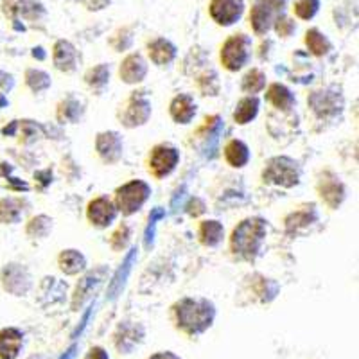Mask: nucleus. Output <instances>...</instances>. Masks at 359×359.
<instances>
[{
  "label": "nucleus",
  "mask_w": 359,
  "mask_h": 359,
  "mask_svg": "<svg viewBox=\"0 0 359 359\" xmlns=\"http://www.w3.org/2000/svg\"><path fill=\"white\" fill-rule=\"evenodd\" d=\"M176 325L189 336H198L212 325L216 309L205 298H182L175 307Z\"/></svg>",
  "instance_id": "f257e3e1"
},
{
  "label": "nucleus",
  "mask_w": 359,
  "mask_h": 359,
  "mask_svg": "<svg viewBox=\"0 0 359 359\" xmlns=\"http://www.w3.org/2000/svg\"><path fill=\"white\" fill-rule=\"evenodd\" d=\"M266 237V223L261 217H248L233 229L230 237V248L233 255L245 261H253L259 255Z\"/></svg>",
  "instance_id": "f03ea898"
},
{
  "label": "nucleus",
  "mask_w": 359,
  "mask_h": 359,
  "mask_svg": "<svg viewBox=\"0 0 359 359\" xmlns=\"http://www.w3.org/2000/svg\"><path fill=\"white\" fill-rule=\"evenodd\" d=\"M252 57V38L245 33L232 34L221 47V63L230 72L241 70Z\"/></svg>",
  "instance_id": "7ed1b4c3"
},
{
  "label": "nucleus",
  "mask_w": 359,
  "mask_h": 359,
  "mask_svg": "<svg viewBox=\"0 0 359 359\" xmlns=\"http://www.w3.org/2000/svg\"><path fill=\"white\" fill-rule=\"evenodd\" d=\"M151 194V189L142 180H133L130 184L118 187L115 192V208L121 210L124 216H131L142 208L147 198Z\"/></svg>",
  "instance_id": "20e7f679"
},
{
  "label": "nucleus",
  "mask_w": 359,
  "mask_h": 359,
  "mask_svg": "<svg viewBox=\"0 0 359 359\" xmlns=\"http://www.w3.org/2000/svg\"><path fill=\"white\" fill-rule=\"evenodd\" d=\"M262 178L266 184L280 185V187H294L300 182V168L294 160L287 156H277L266 163Z\"/></svg>",
  "instance_id": "39448f33"
},
{
  "label": "nucleus",
  "mask_w": 359,
  "mask_h": 359,
  "mask_svg": "<svg viewBox=\"0 0 359 359\" xmlns=\"http://www.w3.org/2000/svg\"><path fill=\"white\" fill-rule=\"evenodd\" d=\"M151 117V102L147 99L146 92H133L126 102H124L123 111L118 114L121 124L126 128L142 126Z\"/></svg>",
  "instance_id": "423d86ee"
},
{
  "label": "nucleus",
  "mask_w": 359,
  "mask_h": 359,
  "mask_svg": "<svg viewBox=\"0 0 359 359\" xmlns=\"http://www.w3.org/2000/svg\"><path fill=\"white\" fill-rule=\"evenodd\" d=\"M180 162V153L171 144H158L151 149L149 155V172L155 178H163L171 175Z\"/></svg>",
  "instance_id": "0eeeda50"
},
{
  "label": "nucleus",
  "mask_w": 359,
  "mask_h": 359,
  "mask_svg": "<svg viewBox=\"0 0 359 359\" xmlns=\"http://www.w3.org/2000/svg\"><path fill=\"white\" fill-rule=\"evenodd\" d=\"M208 13L217 25L229 27L241 20L245 13V0H210Z\"/></svg>",
  "instance_id": "6e6552de"
},
{
  "label": "nucleus",
  "mask_w": 359,
  "mask_h": 359,
  "mask_svg": "<svg viewBox=\"0 0 359 359\" xmlns=\"http://www.w3.org/2000/svg\"><path fill=\"white\" fill-rule=\"evenodd\" d=\"M307 102L311 104L314 114L322 118L336 117L343 108L341 95L338 92H334V90H318V92H313L311 97L307 99Z\"/></svg>",
  "instance_id": "1a4fd4ad"
},
{
  "label": "nucleus",
  "mask_w": 359,
  "mask_h": 359,
  "mask_svg": "<svg viewBox=\"0 0 359 359\" xmlns=\"http://www.w3.org/2000/svg\"><path fill=\"white\" fill-rule=\"evenodd\" d=\"M318 194L327 207L338 208L345 200V187H343L338 176L327 171L323 172L318 182Z\"/></svg>",
  "instance_id": "9d476101"
},
{
  "label": "nucleus",
  "mask_w": 359,
  "mask_h": 359,
  "mask_svg": "<svg viewBox=\"0 0 359 359\" xmlns=\"http://www.w3.org/2000/svg\"><path fill=\"white\" fill-rule=\"evenodd\" d=\"M95 149H97L102 162L117 163L118 160L123 158V139H121V135L115 133V131L99 133L97 140H95Z\"/></svg>",
  "instance_id": "9b49d317"
},
{
  "label": "nucleus",
  "mask_w": 359,
  "mask_h": 359,
  "mask_svg": "<svg viewBox=\"0 0 359 359\" xmlns=\"http://www.w3.org/2000/svg\"><path fill=\"white\" fill-rule=\"evenodd\" d=\"M86 216H88L90 223L99 226V229H104V226H108V224H111L115 221V217H117V208H115L114 201L108 200L107 196H99L88 203Z\"/></svg>",
  "instance_id": "f8f14e48"
},
{
  "label": "nucleus",
  "mask_w": 359,
  "mask_h": 359,
  "mask_svg": "<svg viewBox=\"0 0 359 359\" xmlns=\"http://www.w3.org/2000/svg\"><path fill=\"white\" fill-rule=\"evenodd\" d=\"M53 60L57 70H62V72H72V70H76V67H78L79 63V54L70 41L57 40L56 43H54Z\"/></svg>",
  "instance_id": "ddd939ff"
},
{
  "label": "nucleus",
  "mask_w": 359,
  "mask_h": 359,
  "mask_svg": "<svg viewBox=\"0 0 359 359\" xmlns=\"http://www.w3.org/2000/svg\"><path fill=\"white\" fill-rule=\"evenodd\" d=\"M147 74V63L140 54H130V56L124 57V62L121 63V69H118V76L128 85H135V83H140Z\"/></svg>",
  "instance_id": "4468645a"
},
{
  "label": "nucleus",
  "mask_w": 359,
  "mask_h": 359,
  "mask_svg": "<svg viewBox=\"0 0 359 359\" xmlns=\"http://www.w3.org/2000/svg\"><path fill=\"white\" fill-rule=\"evenodd\" d=\"M277 17L278 15L273 9L266 6L262 0H259L250 11V25L255 31V34H266L269 29L273 27V22Z\"/></svg>",
  "instance_id": "2eb2a0df"
},
{
  "label": "nucleus",
  "mask_w": 359,
  "mask_h": 359,
  "mask_svg": "<svg viewBox=\"0 0 359 359\" xmlns=\"http://www.w3.org/2000/svg\"><path fill=\"white\" fill-rule=\"evenodd\" d=\"M24 345V336L18 329H4L0 331V359L18 358Z\"/></svg>",
  "instance_id": "dca6fc26"
},
{
  "label": "nucleus",
  "mask_w": 359,
  "mask_h": 359,
  "mask_svg": "<svg viewBox=\"0 0 359 359\" xmlns=\"http://www.w3.org/2000/svg\"><path fill=\"white\" fill-rule=\"evenodd\" d=\"M169 111H171V117L175 123L189 124L194 118V115H196V102H194L191 95L182 94L172 99Z\"/></svg>",
  "instance_id": "f3484780"
},
{
  "label": "nucleus",
  "mask_w": 359,
  "mask_h": 359,
  "mask_svg": "<svg viewBox=\"0 0 359 359\" xmlns=\"http://www.w3.org/2000/svg\"><path fill=\"white\" fill-rule=\"evenodd\" d=\"M147 54L151 57L155 65H169L176 57V47L165 38H156V40L147 43Z\"/></svg>",
  "instance_id": "a211bd4d"
},
{
  "label": "nucleus",
  "mask_w": 359,
  "mask_h": 359,
  "mask_svg": "<svg viewBox=\"0 0 359 359\" xmlns=\"http://www.w3.org/2000/svg\"><path fill=\"white\" fill-rule=\"evenodd\" d=\"M266 97H268V101L271 102V104H273V107L277 108V110L290 111L291 108L294 107L293 94H291V92L286 88V86L280 85V83H273V85L269 86Z\"/></svg>",
  "instance_id": "6ab92c4d"
},
{
  "label": "nucleus",
  "mask_w": 359,
  "mask_h": 359,
  "mask_svg": "<svg viewBox=\"0 0 359 359\" xmlns=\"http://www.w3.org/2000/svg\"><path fill=\"white\" fill-rule=\"evenodd\" d=\"M57 264L62 268L63 273L67 275H78L79 271H83L86 266V259L83 253H79L78 250H65V252L60 253L57 257Z\"/></svg>",
  "instance_id": "aec40b11"
},
{
  "label": "nucleus",
  "mask_w": 359,
  "mask_h": 359,
  "mask_svg": "<svg viewBox=\"0 0 359 359\" xmlns=\"http://www.w3.org/2000/svg\"><path fill=\"white\" fill-rule=\"evenodd\" d=\"M83 117V104L74 97H67L57 104V121L62 124L78 123Z\"/></svg>",
  "instance_id": "412c9836"
},
{
  "label": "nucleus",
  "mask_w": 359,
  "mask_h": 359,
  "mask_svg": "<svg viewBox=\"0 0 359 359\" xmlns=\"http://www.w3.org/2000/svg\"><path fill=\"white\" fill-rule=\"evenodd\" d=\"M224 229L219 221H203L198 230V237H200L201 245L205 246H217L223 241Z\"/></svg>",
  "instance_id": "4be33fe9"
},
{
  "label": "nucleus",
  "mask_w": 359,
  "mask_h": 359,
  "mask_svg": "<svg viewBox=\"0 0 359 359\" xmlns=\"http://www.w3.org/2000/svg\"><path fill=\"white\" fill-rule=\"evenodd\" d=\"M224 158L232 168H245L250 160V151L241 140H230L224 147Z\"/></svg>",
  "instance_id": "5701e85b"
},
{
  "label": "nucleus",
  "mask_w": 359,
  "mask_h": 359,
  "mask_svg": "<svg viewBox=\"0 0 359 359\" xmlns=\"http://www.w3.org/2000/svg\"><path fill=\"white\" fill-rule=\"evenodd\" d=\"M259 114V99L255 95H250V97L241 99L237 102V108L233 111V121L237 124H248L250 121L257 117Z\"/></svg>",
  "instance_id": "b1692460"
},
{
  "label": "nucleus",
  "mask_w": 359,
  "mask_h": 359,
  "mask_svg": "<svg viewBox=\"0 0 359 359\" xmlns=\"http://www.w3.org/2000/svg\"><path fill=\"white\" fill-rule=\"evenodd\" d=\"M102 275H104V269H97V271H92V273L86 275L83 280H79L78 284V290H76V297H74V307L81 306L85 302L86 298L92 294V286H99L102 282Z\"/></svg>",
  "instance_id": "393cba45"
},
{
  "label": "nucleus",
  "mask_w": 359,
  "mask_h": 359,
  "mask_svg": "<svg viewBox=\"0 0 359 359\" xmlns=\"http://www.w3.org/2000/svg\"><path fill=\"white\" fill-rule=\"evenodd\" d=\"M306 45H307V49H309V53L318 57L325 56V54H329V50L332 49L329 38H327L323 33H320L318 29H309V31H307Z\"/></svg>",
  "instance_id": "a878e982"
},
{
  "label": "nucleus",
  "mask_w": 359,
  "mask_h": 359,
  "mask_svg": "<svg viewBox=\"0 0 359 359\" xmlns=\"http://www.w3.org/2000/svg\"><path fill=\"white\" fill-rule=\"evenodd\" d=\"M85 81L88 83V86L95 90V92H102L104 86L110 81V67L101 63V65L90 69L88 72L85 74Z\"/></svg>",
  "instance_id": "bb28decb"
},
{
  "label": "nucleus",
  "mask_w": 359,
  "mask_h": 359,
  "mask_svg": "<svg viewBox=\"0 0 359 359\" xmlns=\"http://www.w3.org/2000/svg\"><path fill=\"white\" fill-rule=\"evenodd\" d=\"M313 221H316V212H314V205H309V207H304L302 210H297L286 217V229L298 230L311 224Z\"/></svg>",
  "instance_id": "cd10ccee"
},
{
  "label": "nucleus",
  "mask_w": 359,
  "mask_h": 359,
  "mask_svg": "<svg viewBox=\"0 0 359 359\" xmlns=\"http://www.w3.org/2000/svg\"><path fill=\"white\" fill-rule=\"evenodd\" d=\"M266 86V74L259 69H252L243 78V90L248 94H257Z\"/></svg>",
  "instance_id": "c85d7f7f"
},
{
  "label": "nucleus",
  "mask_w": 359,
  "mask_h": 359,
  "mask_svg": "<svg viewBox=\"0 0 359 359\" xmlns=\"http://www.w3.org/2000/svg\"><path fill=\"white\" fill-rule=\"evenodd\" d=\"M198 88L203 95H217L219 94V79L214 70H205L198 78Z\"/></svg>",
  "instance_id": "c756f323"
},
{
  "label": "nucleus",
  "mask_w": 359,
  "mask_h": 359,
  "mask_svg": "<svg viewBox=\"0 0 359 359\" xmlns=\"http://www.w3.org/2000/svg\"><path fill=\"white\" fill-rule=\"evenodd\" d=\"M320 0H294L293 13L300 20H311L318 13Z\"/></svg>",
  "instance_id": "7c9ffc66"
},
{
  "label": "nucleus",
  "mask_w": 359,
  "mask_h": 359,
  "mask_svg": "<svg viewBox=\"0 0 359 359\" xmlns=\"http://www.w3.org/2000/svg\"><path fill=\"white\" fill-rule=\"evenodd\" d=\"M22 217V208L18 201L2 200L0 201V221L4 223H17Z\"/></svg>",
  "instance_id": "2f4dec72"
},
{
  "label": "nucleus",
  "mask_w": 359,
  "mask_h": 359,
  "mask_svg": "<svg viewBox=\"0 0 359 359\" xmlns=\"http://www.w3.org/2000/svg\"><path fill=\"white\" fill-rule=\"evenodd\" d=\"M31 9H34V4L31 0H4V13L11 18H17L18 15L29 17Z\"/></svg>",
  "instance_id": "473e14b6"
},
{
  "label": "nucleus",
  "mask_w": 359,
  "mask_h": 359,
  "mask_svg": "<svg viewBox=\"0 0 359 359\" xmlns=\"http://www.w3.org/2000/svg\"><path fill=\"white\" fill-rule=\"evenodd\" d=\"M53 230V219L47 216H38L34 217L31 223L27 224V233L33 237H45L49 236V232Z\"/></svg>",
  "instance_id": "72a5a7b5"
},
{
  "label": "nucleus",
  "mask_w": 359,
  "mask_h": 359,
  "mask_svg": "<svg viewBox=\"0 0 359 359\" xmlns=\"http://www.w3.org/2000/svg\"><path fill=\"white\" fill-rule=\"evenodd\" d=\"M25 79H27V85L31 86L33 92H43V90H47L50 86L49 76H47L45 72H41V70H34V69L27 70Z\"/></svg>",
  "instance_id": "f704fd0d"
},
{
  "label": "nucleus",
  "mask_w": 359,
  "mask_h": 359,
  "mask_svg": "<svg viewBox=\"0 0 359 359\" xmlns=\"http://www.w3.org/2000/svg\"><path fill=\"white\" fill-rule=\"evenodd\" d=\"M130 226H128V224H121L110 239L111 248H114L115 252H121V250L126 248L128 243H130Z\"/></svg>",
  "instance_id": "c9c22d12"
},
{
  "label": "nucleus",
  "mask_w": 359,
  "mask_h": 359,
  "mask_svg": "<svg viewBox=\"0 0 359 359\" xmlns=\"http://www.w3.org/2000/svg\"><path fill=\"white\" fill-rule=\"evenodd\" d=\"M273 27H275V31H277L278 36L290 38L291 34L294 33V29H297V24H294V22L291 20V18L284 17V15H278V17L275 18V22H273Z\"/></svg>",
  "instance_id": "e433bc0d"
},
{
  "label": "nucleus",
  "mask_w": 359,
  "mask_h": 359,
  "mask_svg": "<svg viewBox=\"0 0 359 359\" xmlns=\"http://www.w3.org/2000/svg\"><path fill=\"white\" fill-rule=\"evenodd\" d=\"M110 40H121V43L115 47V50H118V53H123V50H126L128 47L131 45V41H133V38H131V33H130V29H118L117 33L114 34V36L110 38Z\"/></svg>",
  "instance_id": "4c0bfd02"
},
{
  "label": "nucleus",
  "mask_w": 359,
  "mask_h": 359,
  "mask_svg": "<svg viewBox=\"0 0 359 359\" xmlns=\"http://www.w3.org/2000/svg\"><path fill=\"white\" fill-rule=\"evenodd\" d=\"M81 4L88 11H101V9H104L110 4V0H81Z\"/></svg>",
  "instance_id": "58836bf2"
},
{
  "label": "nucleus",
  "mask_w": 359,
  "mask_h": 359,
  "mask_svg": "<svg viewBox=\"0 0 359 359\" xmlns=\"http://www.w3.org/2000/svg\"><path fill=\"white\" fill-rule=\"evenodd\" d=\"M203 212H205V203L201 200H198V198H194V200L189 203V214L196 217Z\"/></svg>",
  "instance_id": "ea45409f"
},
{
  "label": "nucleus",
  "mask_w": 359,
  "mask_h": 359,
  "mask_svg": "<svg viewBox=\"0 0 359 359\" xmlns=\"http://www.w3.org/2000/svg\"><path fill=\"white\" fill-rule=\"evenodd\" d=\"M85 359H110V358H108V354L104 348L94 347V348H90V352L86 354Z\"/></svg>",
  "instance_id": "a19ab883"
},
{
  "label": "nucleus",
  "mask_w": 359,
  "mask_h": 359,
  "mask_svg": "<svg viewBox=\"0 0 359 359\" xmlns=\"http://www.w3.org/2000/svg\"><path fill=\"white\" fill-rule=\"evenodd\" d=\"M266 6H269V8L273 9L277 15H280L282 9H284V6H286V0H262Z\"/></svg>",
  "instance_id": "79ce46f5"
},
{
  "label": "nucleus",
  "mask_w": 359,
  "mask_h": 359,
  "mask_svg": "<svg viewBox=\"0 0 359 359\" xmlns=\"http://www.w3.org/2000/svg\"><path fill=\"white\" fill-rule=\"evenodd\" d=\"M149 359H180V358H176V355L171 354V352H160V354H155Z\"/></svg>",
  "instance_id": "37998d69"
},
{
  "label": "nucleus",
  "mask_w": 359,
  "mask_h": 359,
  "mask_svg": "<svg viewBox=\"0 0 359 359\" xmlns=\"http://www.w3.org/2000/svg\"><path fill=\"white\" fill-rule=\"evenodd\" d=\"M74 358V348H70V351L69 352H67V354L65 355H63V358L62 359H72Z\"/></svg>",
  "instance_id": "c03bdc74"
}]
</instances>
